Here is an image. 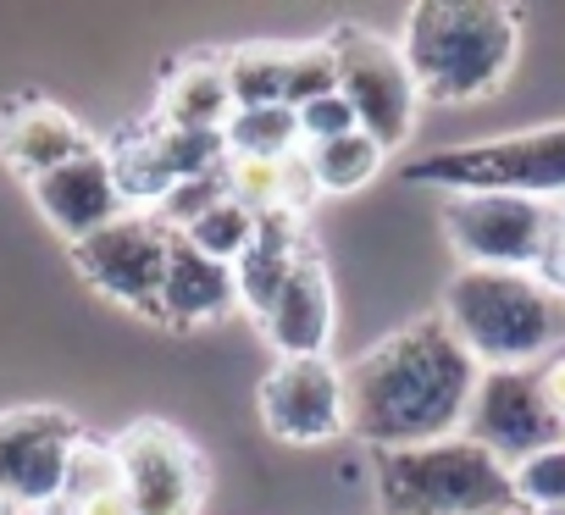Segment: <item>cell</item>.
<instances>
[{
    "label": "cell",
    "instance_id": "cell-10",
    "mask_svg": "<svg viewBox=\"0 0 565 515\" xmlns=\"http://www.w3.org/2000/svg\"><path fill=\"white\" fill-rule=\"evenodd\" d=\"M117 460H122V493L134 515H200L205 465L178 427L134 421L117 438Z\"/></svg>",
    "mask_w": 565,
    "mask_h": 515
},
{
    "label": "cell",
    "instance_id": "cell-5",
    "mask_svg": "<svg viewBox=\"0 0 565 515\" xmlns=\"http://www.w3.org/2000/svg\"><path fill=\"white\" fill-rule=\"evenodd\" d=\"M405 183H427L444 194H565V122L515 139L433 150L405 167Z\"/></svg>",
    "mask_w": 565,
    "mask_h": 515
},
{
    "label": "cell",
    "instance_id": "cell-18",
    "mask_svg": "<svg viewBox=\"0 0 565 515\" xmlns=\"http://www.w3.org/2000/svg\"><path fill=\"white\" fill-rule=\"evenodd\" d=\"M227 117H233V95H227L222 56L216 62H183L167 78L156 122H167V128H227Z\"/></svg>",
    "mask_w": 565,
    "mask_h": 515
},
{
    "label": "cell",
    "instance_id": "cell-29",
    "mask_svg": "<svg viewBox=\"0 0 565 515\" xmlns=\"http://www.w3.org/2000/svg\"><path fill=\"white\" fill-rule=\"evenodd\" d=\"M227 200H238L244 211L266 216L282 200V161H244L227 155Z\"/></svg>",
    "mask_w": 565,
    "mask_h": 515
},
{
    "label": "cell",
    "instance_id": "cell-27",
    "mask_svg": "<svg viewBox=\"0 0 565 515\" xmlns=\"http://www.w3.org/2000/svg\"><path fill=\"white\" fill-rule=\"evenodd\" d=\"M515 476V504L521 509H565V443H548L510 465Z\"/></svg>",
    "mask_w": 565,
    "mask_h": 515
},
{
    "label": "cell",
    "instance_id": "cell-15",
    "mask_svg": "<svg viewBox=\"0 0 565 515\" xmlns=\"http://www.w3.org/2000/svg\"><path fill=\"white\" fill-rule=\"evenodd\" d=\"M89 150H95L89 133L51 100H18L0 117V155H7V167L23 172L29 183L78 161V155H89Z\"/></svg>",
    "mask_w": 565,
    "mask_h": 515
},
{
    "label": "cell",
    "instance_id": "cell-21",
    "mask_svg": "<svg viewBox=\"0 0 565 515\" xmlns=\"http://www.w3.org/2000/svg\"><path fill=\"white\" fill-rule=\"evenodd\" d=\"M227 155L244 161H282L300 150V111L295 106H255V111H233L227 128Z\"/></svg>",
    "mask_w": 565,
    "mask_h": 515
},
{
    "label": "cell",
    "instance_id": "cell-36",
    "mask_svg": "<svg viewBox=\"0 0 565 515\" xmlns=\"http://www.w3.org/2000/svg\"><path fill=\"white\" fill-rule=\"evenodd\" d=\"M0 515H23V509H18V504H12L7 493H0Z\"/></svg>",
    "mask_w": 565,
    "mask_h": 515
},
{
    "label": "cell",
    "instance_id": "cell-26",
    "mask_svg": "<svg viewBox=\"0 0 565 515\" xmlns=\"http://www.w3.org/2000/svg\"><path fill=\"white\" fill-rule=\"evenodd\" d=\"M227 200V161L216 167V172H205V178H183V183H172V194L150 211L167 233H189L205 211H216Z\"/></svg>",
    "mask_w": 565,
    "mask_h": 515
},
{
    "label": "cell",
    "instance_id": "cell-3",
    "mask_svg": "<svg viewBox=\"0 0 565 515\" xmlns=\"http://www.w3.org/2000/svg\"><path fill=\"white\" fill-rule=\"evenodd\" d=\"M444 328L482 372H532L565 344V294L537 272L460 267L444 289Z\"/></svg>",
    "mask_w": 565,
    "mask_h": 515
},
{
    "label": "cell",
    "instance_id": "cell-31",
    "mask_svg": "<svg viewBox=\"0 0 565 515\" xmlns=\"http://www.w3.org/2000/svg\"><path fill=\"white\" fill-rule=\"evenodd\" d=\"M317 200H322V183H317L311 155H306V144H300L295 155H282V200H277V211H289V216L306 222V211H311Z\"/></svg>",
    "mask_w": 565,
    "mask_h": 515
},
{
    "label": "cell",
    "instance_id": "cell-28",
    "mask_svg": "<svg viewBox=\"0 0 565 515\" xmlns=\"http://www.w3.org/2000/svg\"><path fill=\"white\" fill-rule=\"evenodd\" d=\"M328 95H339V51H333V40L289 51V106L300 111V106L328 100Z\"/></svg>",
    "mask_w": 565,
    "mask_h": 515
},
{
    "label": "cell",
    "instance_id": "cell-30",
    "mask_svg": "<svg viewBox=\"0 0 565 515\" xmlns=\"http://www.w3.org/2000/svg\"><path fill=\"white\" fill-rule=\"evenodd\" d=\"M355 128H361V122H355V111H350V100H344V95H328V100L300 106V144H306V150L333 144V139L355 133Z\"/></svg>",
    "mask_w": 565,
    "mask_h": 515
},
{
    "label": "cell",
    "instance_id": "cell-6",
    "mask_svg": "<svg viewBox=\"0 0 565 515\" xmlns=\"http://www.w3.org/2000/svg\"><path fill=\"white\" fill-rule=\"evenodd\" d=\"M559 227V211L526 194H449L444 233L466 267L482 272H537Z\"/></svg>",
    "mask_w": 565,
    "mask_h": 515
},
{
    "label": "cell",
    "instance_id": "cell-24",
    "mask_svg": "<svg viewBox=\"0 0 565 515\" xmlns=\"http://www.w3.org/2000/svg\"><path fill=\"white\" fill-rule=\"evenodd\" d=\"M255 222H260L255 211H244L238 200H222V205H216V211H205V216H200V222H194L183 238H189L200 255H211V261L233 267L238 255L249 249V238H255Z\"/></svg>",
    "mask_w": 565,
    "mask_h": 515
},
{
    "label": "cell",
    "instance_id": "cell-32",
    "mask_svg": "<svg viewBox=\"0 0 565 515\" xmlns=\"http://www.w3.org/2000/svg\"><path fill=\"white\" fill-rule=\"evenodd\" d=\"M537 278L565 294V216H559V227H554V238H548V249H543V261H537Z\"/></svg>",
    "mask_w": 565,
    "mask_h": 515
},
{
    "label": "cell",
    "instance_id": "cell-13",
    "mask_svg": "<svg viewBox=\"0 0 565 515\" xmlns=\"http://www.w3.org/2000/svg\"><path fill=\"white\" fill-rule=\"evenodd\" d=\"M29 189H34V205L45 211V222H51L62 238H73V244H84V238H95L100 227H111L117 216H128L106 150H89V155H78V161H67V167L34 178Z\"/></svg>",
    "mask_w": 565,
    "mask_h": 515
},
{
    "label": "cell",
    "instance_id": "cell-16",
    "mask_svg": "<svg viewBox=\"0 0 565 515\" xmlns=\"http://www.w3.org/2000/svg\"><path fill=\"white\" fill-rule=\"evenodd\" d=\"M311 255V244H306V222L300 216H289V211H266L260 222H255V238H249V249L233 261V289H238V305L260 322L266 311H271V300L282 294V283L295 278V267Z\"/></svg>",
    "mask_w": 565,
    "mask_h": 515
},
{
    "label": "cell",
    "instance_id": "cell-20",
    "mask_svg": "<svg viewBox=\"0 0 565 515\" xmlns=\"http://www.w3.org/2000/svg\"><path fill=\"white\" fill-rule=\"evenodd\" d=\"M222 73H227L233 111L289 106V51H277V45H238V51L222 56Z\"/></svg>",
    "mask_w": 565,
    "mask_h": 515
},
{
    "label": "cell",
    "instance_id": "cell-34",
    "mask_svg": "<svg viewBox=\"0 0 565 515\" xmlns=\"http://www.w3.org/2000/svg\"><path fill=\"white\" fill-rule=\"evenodd\" d=\"M73 509H78V515H134L122 487H117V493H100V498H89V504H73Z\"/></svg>",
    "mask_w": 565,
    "mask_h": 515
},
{
    "label": "cell",
    "instance_id": "cell-12",
    "mask_svg": "<svg viewBox=\"0 0 565 515\" xmlns=\"http://www.w3.org/2000/svg\"><path fill=\"white\" fill-rule=\"evenodd\" d=\"M260 421L282 443H328L344 427V372L328 355L277 361L260 383Z\"/></svg>",
    "mask_w": 565,
    "mask_h": 515
},
{
    "label": "cell",
    "instance_id": "cell-9",
    "mask_svg": "<svg viewBox=\"0 0 565 515\" xmlns=\"http://www.w3.org/2000/svg\"><path fill=\"white\" fill-rule=\"evenodd\" d=\"M78 421L51 405L0 410V493L18 509H51L67 482V460L78 449Z\"/></svg>",
    "mask_w": 565,
    "mask_h": 515
},
{
    "label": "cell",
    "instance_id": "cell-4",
    "mask_svg": "<svg viewBox=\"0 0 565 515\" xmlns=\"http://www.w3.org/2000/svg\"><path fill=\"white\" fill-rule=\"evenodd\" d=\"M377 498H383V515H488V509H521L510 465L499 454H488L466 432L377 454Z\"/></svg>",
    "mask_w": 565,
    "mask_h": 515
},
{
    "label": "cell",
    "instance_id": "cell-1",
    "mask_svg": "<svg viewBox=\"0 0 565 515\" xmlns=\"http://www.w3.org/2000/svg\"><path fill=\"white\" fill-rule=\"evenodd\" d=\"M477 383L482 366L444 328V316H427L388 333L344 372V427L377 454L438 443L466 432Z\"/></svg>",
    "mask_w": 565,
    "mask_h": 515
},
{
    "label": "cell",
    "instance_id": "cell-37",
    "mask_svg": "<svg viewBox=\"0 0 565 515\" xmlns=\"http://www.w3.org/2000/svg\"><path fill=\"white\" fill-rule=\"evenodd\" d=\"M526 515H565V509H526Z\"/></svg>",
    "mask_w": 565,
    "mask_h": 515
},
{
    "label": "cell",
    "instance_id": "cell-14",
    "mask_svg": "<svg viewBox=\"0 0 565 515\" xmlns=\"http://www.w3.org/2000/svg\"><path fill=\"white\" fill-rule=\"evenodd\" d=\"M260 333L277 344V361L328 355V339H333V283H328V267H322L317 249L295 267V278L282 283V294L260 316Z\"/></svg>",
    "mask_w": 565,
    "mask_h": 515
},
{
    "label": "cell",
    "instance_id": "cell-33",
    "mask_svg": "<svg viewBox=\"0 0 565 515\" xmlns=\"http://www.w3.org/2000/svg\"><path fill=\"white\" fill-rule=\"evenodd\" d=\"M537 383H543V399H548V410L565 421V355H554V361L537 372Z\"/></svg>",
    "mask_w": 565,
    "mask_h": 515
},
{
    "label": "cell",
    "instance_id": "cell-11",
    "mask_svg": "<svg viewBox=\"0 0 565 515\" xmlns=\"http://www.w3.org/2000/svg\"><path fill=\"white\" fill-rule=\"evenodd\" d=\"M466 438H477L504 465H521L526 454L565 443V421L548 410L537 372H482L466 416Z\"/></svg>",
    "mask_w": 565,
    "mask_h": 515
},
{
    "label": "cell",
    "instance_id": "cell-35",
    "mask_svg": "<svg viewBox=\"0 0 565 515\" xmlns=\"http://www.w3.org/2000/svg\"><path fill=\"white\" fill-rule=\"evenodd\" d=\"M40 515H78V509H73V504H62V498H56V504H51V509H40Z\"/></svg>",
    "mask_w": 565,
    "mask_h": 515
},
{
    "label": "cell",
    "instance_id": "cell-2",
    "mask_svg": "<svg viewBox=\"0 0 565 515\" xmlns=\"http://www.w3.org/2000/svg\"><path fill=\"white\" fill-rule=\"evenodd\" d=\"M399 51L422 100L471 106L504 89L521 56V23L493 0H427V7H411Z\"/></svg>",
    "mask_w": 565,
    "mask_h": 515
},
{
    "label": "cell",
    "instance_id": "cell-19",
    "mask_svg": "<svg viewBox=\"0 0 565 515\" xmlns=\"http://www.w3.org/2000/svg\"><path fill=\"white\" fill-rule=\"evenodd\" d=\"M106 161H111V178H117V194H122V205H145V211H156L167 194H172V172H167V161H161V144H156V128L145 122V128H134V133H122L111 150H106Z\"/></svg>",
    "mask_w": 565,
    "mask_h": 515
},
{
    "label": "cell",
    "instance_id": "cell-22",
    "mask_svg": "<svg viewBox=\"0 0 565 515\" xmlns=\"http://www.w3.org/2000/svg\"><path fill=\"white\" fill-rule=\"evenodd\" d=\"M311 155V172H317V183H322V194H355V189H366L377 172H383V161H388V150L372 139V133H344V139H333V144H317V150H306Z\"/></svg>",
    "mask_w": 565,
    "mask_h": 515
},
{
    "label": "cell",
    "instance_id": "cell-17",
    "mask_svg": "<svg viewBox=\"0 0 565 515\" xmlns=\"http://www.w3.org/2000/svg\"><path fill=\"white\" fill-rule=\"evenodd\" d=\"M238 305L233 289V267L200 255L183 233H172L167 249V283H161V322L172 328H200V322H222Z\"/></svg>",
    "mask_w": 565,
    "mask_h": 515
},
{
    "label": "cell",
    "instance_id": "cell-25",
    "mask_svg": "<svg viewBox=\"0 0 565 515\" xmlns=\"http://www.w3.org/2000/svg\"><path fill=\"white\" fill-rule=\"evenodd\" d=\"M117 487H122V460H117V443L78 438V449H73V460H67L62 504H89V498L117 493Z\"/></svg>",
    "mask_w": 565,
    "mask_h": 515
},
{
    "label": "cell",
    "instance_id": "cell-7",
    "mask_svg": "<svg viewBox=\"0 0 565 515\" xmlns=\"http://www.w3.org/2000/svg\"><path fill=\"white\" fill-rule=\"evenodd\" d=\"M333 51H339V95L350 100L361 133H372L394 155L411 139L416 106H422L399 40H383L372 29H339Z\"/></svg>",
    "mask_w": 565,
    "mask_h": 515
},
{
    "label": "cell",
    "instance_id": "cell-23",
    "mask_svg": "<svg viewBox=\"0 0 565 515\" xmlns=\"http://www.w3.org/2000/svg\"><path fill=\"white\" fill-rule=\"evenodd\" d=\"M156 128V144H161V161L167 172L183 183V178H205L227 161V139L222 128H167V122H150Z\"/></svg>",
    "mask_w": 565,
    "mask_h": 515
},
{
    "label": "cell",
    "instance_id": "cell-8",
    "mask_svg": "<svg viewBox=\"0 0 565 515\" xmlns=\"http://www.w3.org/2000/svg\"><path fill=\"white\" fill-rule=\"evenodd\" d=\"M167 249H172V233L150 216V211H128L117 216L111 227H100L95 238L73 244V261L78 272L122 300L128 311H145L161 322V283H167Z\"/></svg>",
    "mask_w": 565,
    "mask_h": 515
},
{
    "label": "cell",
    "instance_id": "cell-38",
    "mask_svg": "<svg viewBox=\"0 0 565 515\" xmlns=\"http://www.w3.org/2000/svg\"><path fill=\"white\" fill-rule=\"evenodd\" d=\"M488 515H526V509H488Z\"/></svg>",
    "mask_w": 565,
    "mask_h": 515
}]
</instances>
